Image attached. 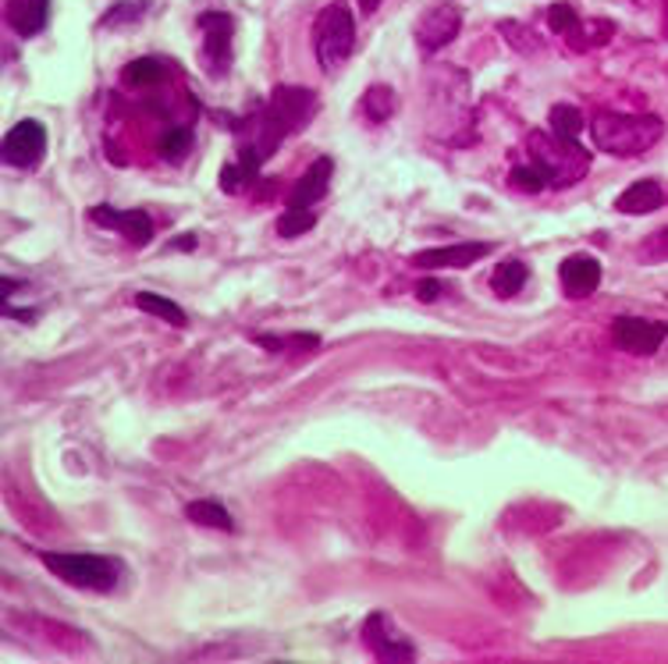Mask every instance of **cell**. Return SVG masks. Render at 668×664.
Returning a JSON list of instances; mask_svg holds the SVG:
<instances>
[{
	"instance_id": "obj_1",
	"label": "cell",
	"mask_w": 668,
	"mask_h": 664,
	"mask_svg": "<svg viewBox=\"0 0 668 664\" xmlns=\"http://www.w3.org/2000/svg\"><path fill=\"white\" fill-rule=\"evenodd\" d=\"M316 111H321V100L307 85H278L253 114L235 117L231 131H235V146H239V164L260 179V168L274 157V150L299 136L307 128Z\"/></svg>"
},
{
	"instance_id": "obj_2",
	"label": "cell",
	"mask_w": 668,
	"mask_h": 664,
	"mask_svg": "<svg viewBox=\"0 0 668 664\" xmlns=\"http://www.w3.org/2000/svg\"><path fill=\"white\" fill-rule=\"evenodd\" d=\"M665 136V122L658 114H619V111H598L590 122V139L601 153L630 160L647 153Z\"/></svg>"
},
{
	"instance_id": "obj_3",
	"label": "cell",
	"mask_w": 668,
	"mask_h": 664,
	"mask_svg": "<svg viewBox=\"0 0 668 664\" xmlns=\"http://www.w3.org/2000/svg\"><path fill=\"white\" fill-rule=\"evenodd\" d=\"M43 569H50L57 580L90 589V594H111L125 580V562L111 554H93V551H39Z\"/></svg>"
},
{
	"instance_id": "obj_4",
	"label": "cell",
	"mask_w": 668,
	"mask_h": 664,
	"mask_svg": "<svg viewBox=\"0 0 668 664\" xmlns=\"http://www.w3.org/2000/svg\"><path fill=\"white\" fill-rule=\"evenodd\" d=\"M527 153L537 168L548 174L551 188H573L576 182L587 179L590 171V153L584 142H562L551 131H530L527 136Z\"/></svg>"
},
{
	"instance_id": "obj_5",
	"label": "cell",
	"mask_w": 668,
	"mask_h": 664,
	"mask_svg": "<svg viewBox=\"0 0 668 664\" xmlns=\"http://www.w3.org/2000/svg\"><path fill=\"white\" fill-rule=\"evenodd\" d=\"M313 50H316V61L327 71H338L348 57L356 50V19L342 0L338 4H327L321 8L313 22Z\"/></svg>"
},
{
	"instance_id": "obj_6",
	"label": "cell",
	"mask_w": 668,
	"mask_h": 664,
	"mask_svg": "<svg viewBox=\"0 0 668 664\" xmlns=\"http://www.w3.org/2000/svg\"><path fill=\"white\" fill-rule=\"evenodd\" d=\"M362 646L384 664H410L416 661V646L405 632L391 622L384 611H373L367 622H362Z\"/></svg>"
},
{
	"instance_id": "obj_7",
	"label": "cell",
	"mask_w": 668,
	"mask_h": 664,
	"mask_svg": "<svg viewBox=\"0 0 668 664\" xmlns=\"http://www.w3.org/2000/svg\"><path fill=\"white\" fill-rule=\"evenodd\" d=\"M196 28L203 33V65L214 79L228 76L231 65V36H235V19L228 11H203L196 19Z\"/></svg>"
},
{
	"instance_id": "obj_8",
	"label": "cell",
	"mask_w": 668,
	"mask_h": 664,
	"mask_svg": "<svg viewBox=\"0 0 668 664\" xmlns=\"http://www.w3.org/2000/svg\"><path fill=\"white\" fill-rule=\"evenodd\" d=\"M612 342L615 348L630 352V356H655L668 342V323L647 320V317H615L612 320Z\"/></svg>"
},
{
	"instance_id": "obj_9",
	"label": "cell",
	"mask_w": 668,
	"mask_h": 664,
	"mask_svg": "<svg viewBox=\"0 0 668 664\" xmlns=\"http://www.w3.org/2000/svg\"><path fill=\"white\" fill-rule=\"evenodd\" d=\"M491 253H495V242H452V245H434V249H424V253H413L410 263L419 271H467Z\"/></svg>"
},
{
	"instance_id": "obj_10",
	"label": "cell",
	"mask_w": 668,
	"mask_h": 664,
	"mask_svg": "<svg viewBox=\"0 0 668 664\" xmlns=\"http://www.w3.org/2000/svg\"><path fill=\"white\" fill-rule=\"evenodd\" d=\"M43 153H47V128H43L36 117H25V122L14 125L4 136V160L19 171L39 168Z\"/></svg>"
},
{
	"instance_id": "obj_11",
	"label": "cell",
	"mask_w": 668,
	"mask_h": 664,
	"mask_svg": "<svg viewBox=\"0 0 668 664\" xmlns=\"http://www.w3.org/2000/svg\"><path fill=\"white\" fill-rule=\"evenodd\" d=\"M90 220L96 228L118 231L122 239H128V245H150L153 242V217L147 210H114L107 203L90 206Z\"/></svg>"
},
{
	"instance_id": "obj_12",
	"label": "cell",
	"mask_w": 668,
	"mask_h": 664,
	"mask_svg": "<svg viewBox=\"0 0 668 664\" xmlns=\"http://www.w3.org/2000/svg\"><path fill=\"white\" fill-rule=\"evenodd\" d=\"M459 28H462V11L456 4H438L416 22L413 36H416V47L424 54H438L459 36Z\"/></svg>"
},
{
	"instance_id": "obj_13",
	"label": "cell",
	"mask_w": 668,
	"mask_h": 664,
	"mask_svg": "<svg viewBox=\"0 0 668 664\" xmlns=\"http://www.w3.org/2000/svg\"><path fill=\"white\" fill-rule=\"evenodd\" d=\"M331 179H334V160L316 157L313 164L299 174V182L288 188L285 210H313V206L331 192Z\"/></svg>"
},
{
	"instance_id": "obj_14",
	"label": "cell",
	"mask_w": 668,
	"mask_h": 664,
	"mask_svg": "<svg viewBox=\"0 0 668 664\" xmlns=\"http://www.w3.org/2000/svg\"><path fill=\"white\" fill-rule=\"evenodd\" d=\"M601 277H604V267L598 256L590 253H573L562 260L558 267V282H562V291L569 295V299H587L601 288Z\"/></svg>"
},
{
	"instance_id": "obj_15",
	"label": "cell",
	"mask_w": 668,
	"mask_h": 664,
	"mask_svg": "<svg viewBox=\"0 0 668 664\" xmlns=\"http://www.w3.org/2000/svg\"><path fill=\"white\" fill-rule=\"evenodd\" d=\"M661 203H665V188H661V182H658V179H641V182H633L630 188H622V192H619L615 210H619V214H626V217H644V214L661 210Z\"/></svg>"
},
{
	"instance_id": "obj_16",
	"label": "cell",
	"mask_w": 668,
	"mask_h": 664,
	"mask_svg": "<svg viewBox=\"0 0 668 664\" xmlns=\"http://www.w3.org/2000/svg\"><path fill=\"white\" fill-rule=\"evenodd\" d=\"M50 22V0H8V25L14 36L33 39Z\"/></svg>"
},
{
	"instance_id": "obj_17",
	"label": "cell",
	"mask_w": 668,
	"mask_h": 664,
	"mask_svg": "<svg viewBox=\"0 0 668 664\" xmlns=\"http://www.w3.org/2000/svg\"><path fill=\"white\" fill-rule=\"evenodd\" d=\"M164 79H171V65L161 61V57H136V61H128L122 68V82L136 85V90H153Z\"/></svg>"
},
{
	"instance_id": "obj_18",
	"label": "cell",
	"mask_w": 668,
	"mask_h": 664,
	"mask_svg": "<svg viewBox=\"0 0 668 664\" xmlns=\"http://www.w3.org/2000/svg\"><path fill=\"white\" fill-rule=\"evenodd\" d=\"M185 519L196 523V526H207V529H221V534H235V519L231 512L214 497H199V501H188L185 505Z\"/></svg>"
},
{
	"instance_id": "obj_19",
	"label": "cell",
	"mask_w": 668,
	"mask_h": 664,
	"mask_svg": "<svg viewBox=\"0 0 668 664\" xmlns=\"http://www.w3.org/2000/svg\"><path fill=\"white\" fill-rule=\"evenodd\" d=\"M548 131L551 136H558L562 142H579V136L590 128L587 117L579 107H573V103H555V107L548 111Z\"/></svg>"
},
{
	"instance_id": "obj_20",
	"label": "cell",
	"mask_w": 668,
	"mask_h": 664,
	"mask_svg": "<svg viewBox=\"0 0 668 664\" xmlns=\"http://www.w3.org/2000/svg\"><path fill=\"white\" fill-rule=\"evenodd\" d=\"M133 302H136V309H142V313H150V317H157V320H168L171 328H185L188 323V317H185V309L174 302V299H168V295H157V291H136L133 295Z\"/></svg>"
},
{
	"instance_id": "obj_21",
	"label": "cell",
	"mask_w": 668,
	"mask_h": 664,
	"mask_svg": "<svg viewBox=\"0 0 668 664\" xmlns=\"http://www.w3.org/2000/svg\"><path fill=\"white\" fill-rule=\"evenodd\" d=\"M530 282V267L522 260H502L495 274H491V288H495L502 299H512Z\"/></svg>"
},
{
	"instance_id": "obj_22",
	"label": "cell",
	"mask_w": 668,
	"mask_h": 664,
	"mask_svg": "<svg viewBox=\"0 0 668 664\" xmlns=\"http://www.w3.org/2000/svg\"><path fill=\"white\" fill-rule=\"evenodd\" d=\"M193 139H196L193 125H171L161 136V142H157V153H161V160H168V164H182L188 150H193Z\"/></svg>"
},
{
	"instance_id": "obj_23",
	"label": "cell",
	"mask_w": 668,
	"mask_h": 664,
	"mask_svg": "<svg viewBox=\"0 0 668 664\" xmlns=\"http://www.w3.org/2000/svg\"><path fill=\"white\" fill-rule=\"evenodd\" d=\"M395 111H399V93L391 90V85H370V90L362 93V114H367L373 125H384Z\"/></svg>"
},
{
	"instance_id": "obj_24",
	"label": "cell",
	"mask_w": 668,
	"mask_h": 664,
	"mask_svg": "<svg viewBox=\"0 0 668 664\" xmlns=\"http://www.w3.org/2000/svg\"><path fill=\"white\" fill-rule=\"evenodd\" d=\"M253 342L260 348L274 352V356H281V352H313V348H321V337H316V334H285V337H278V334H256Z\"/></svg>"
},
{
	"instance_id": "obj_25",
	"label": "cell",
	"mask_w": 668,
	"mask_h": 664,
	"mask_svg": "<svg viewBox=\"0 0 668 664\" xmlns=\"http://www.w3.org/2000/svg\"><path fill=\"white\" fill-rule=\"evenodd\" d=\"M548 25L555 36H569L579 43V36H584V22H579V11L573 4H551L548 8Z\"/></svg>"
},
{
	"instance_id": "obj_26",
	"label": "cell",
	"mask_w": 668,
	"mask_h": 664,
	"mask_svg": "<svg viewBox=\"0 0 668 664\" xmlns=\"http://www.w3.org/2000/svg\"><path fill=\"white\" fill-rule=\"evenodd\" d=\"M147 8H150V0H118V4H114L104 19H100L96 25L100 28H122V25H136V22H142V14H147Z\"/></svg>"
},
{
	"instance_id": "obj_27",
	"label": "cell",
	"mask_w": 668,
	"mask_h": 664,
	"mask_svg": "<svg viewBox=\"0 0 668 664\" xmlns=\"http://www.w3.org/2000/svg\"><path fill=\"white\" fill-rule=\"evenodd\" d=\"M512 185H516L519 192H530V196H541V192L551 188L548 174H544L541 168H537L533 160H527V164H516V168H512Z\"/></svg>"
},
{
	"instance_id": "obj_28",
	"label": "cell",
	"mask_w": 668,
	"mask_h": 664,
	"mask_svg": "<svg viewBox=\"0 0 668 664\" xmlns=\"http://www.w3.org/2000/svg\"><path fill=\"white\" fill-rule=\"evenodd\" d=\"M316 225V210H281L278 217V234L281 239H299Z\"/></svg>"
},
{
	"instance_id": "obj_29",
	"label": "cell",
	"mask_w": 668,
	"mask_h": 664,
	"mask_svg": "<svg viewBox=\"0 0 668 664\" xmlns=\"http://www.w3.org/2000/svg\"><path fill=\"white\" fill-rule=\"evenodd\" d=\"M217 185H221V192H228V196H239V192L256 185V179L239 164V160H231V164H224L221 174H217Z\"/></svg>"
},
{
	"instance_id": "obj_30",
	"label": "cell",
	"mask_w": 668,
	"mask_h": 664,
	"mask_svg": "<svg viewBox=\"0 0 668 664\" xmlns=\"http://www.w3.org/2000/svg\"><path fill=\"white\" fill-rule=\"evenodd\" d=\"M636 256H641L644 263H665V260H668V228L655 231L647 242H641V249H636Z\"/></svg>"
},
{
	"instance_id": "obj_31",
	"label": "cell",
	"mask_w": 668,
	"mask_h": 664,
	"mask_svg": "<svg viewBox=\"0 0 668 664\" xmlns=\"http://www.w3.org/2000/svg\"><path fill=\"white\" fill-rule=\"evenodd\" d=\"M441 291H445V285L438 282V277H424V282L416 285V299L419 302H438Z\"/></svg>"
},
{
	"instance_id": "obj_32",
	"label": "cell",
	"mask_w": 668,
	"mask_h": 664,
	"mask_svg": "<svg viewBox=\"0 0 668 664\" xmlns=\"http://www.w3.org/2000/svg\"><path fill=\"white\" fill-rule=\"evenodd\" d=\"M4 317H8V320H22V323H36V320H39V309H14V306H4Z\"/></svg>"
},
{
	"instance_id": "obj_33",
	"label": "cell",
	"mask_w": 668,
	"mask_h": 664,
	"mask_svg": "<svg viewBox=\"0 0 668 664\" xmlns=\"http://www.w3.org/2000/svg\"><path fill=\"white\" fill-rule=\"evenodd\" d=\"M196 234H178V242H171V249H196Z\"/></svg>"
},
{
	"instance_id": "obj_34",
	"label": "cell",
	"mask_w": 668,
	"mask_h": 664,
	"mask_svg": "<svg viewBox=\"0 0 668 664\" xmlns=\"http://www.w3.org/2000/svg\"><path fill=\"white\" fill-rule=\"evenodd\" d=\"M359 8L367 11V14H373L377 8H381V0H359Z\"/></svg>"
}]
</instances>
